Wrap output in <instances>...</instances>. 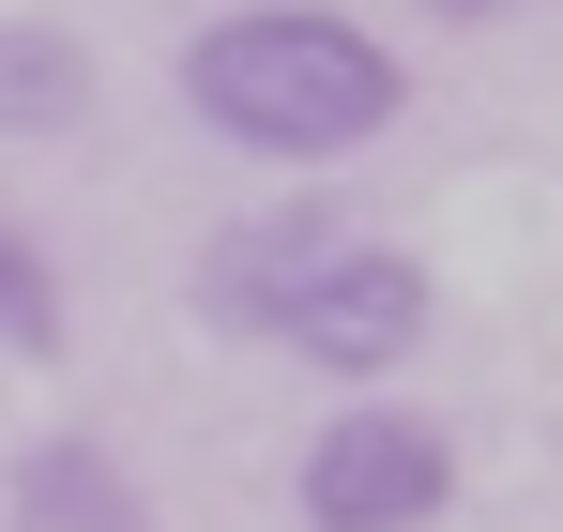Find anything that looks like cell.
<instances>
[{
    "instance_id": "obj_1",
    "label": "cell",
    "mask_w": 563,
    "mask_h": 532,
    "mask_svg": "<svg viewBox=\"0 0 563 532\" xmlns=\"http://www.w3.org/2000/svg\"><path fill=\"white\" fill-rule=\"evenodd\" d=\"M184 107L229 137V153L335 168V153H366L380 122L411 107V77H396V46H380L366 15H320V0H244V15L184 31Z\"/></svg>"
},
{
    "instance_id": "obj_2",
    "label": "cell",
    "mask_w": 563,
    "mask_h": 532,
    "mask_svg": "<svg viewBox=\"0 0 563 532\" xmlns=\"http://www.w3.org/2000/svg\"><path fill=\"white\" fill-rule=\"evenodd\" d=\"M457 502V442L427 426V411H335L320 442H305V532H427Z\"/></svg>"
},
{
    "instance_id": "obj_3",
    "label": "cell",
    "mask_w": 563,
    "mask_h": 532,
    "mask_svg": "<svg viewBox=\"0 0 563 532\" xmlns=\"http://www.w3.org/2000/svg\"><path fill=\"white\" fill-rule=\"evenodd\" d=\"M275 351H305L320 380H380V365L427 351V259H396V244H366V229H335V259L289 289Z\"/></svg>"
},
{
    "instance_id": "obj_4",
    "label": "cell",
    "mask_w": 563,
    "mask_h": 532,
    "mask_svg": "<svg viewBox=\"0 0 563 532\" xmlns=\"http://www.w3.org/2000/svg\"><path fill=\"white\" fill-rule=\"evenodd\" d=\"M335 229H351L335 198H275V213L213 229V244H198V320H213V335H275V320H289V289L335 259Z\"/></svg>"
},
{
    "instance_id": "obj_5",
    "label": "cell",
    "mask_w": 563,
    "mask_h": 532,
    "mask_svg": "<svg viewBox=\"0 0 563 532\" xmlns=\"http://www.w3.org/2000/svg\"><path fill=\"white\" fill-rule=\"evenodd\" d=\"M0 518H15V532H168L137 487H122L107 442H31L15 472H0Z\"/></svg>"
},
{
    "instance_id": "obj_6",
    "label": "cell",
    "mask_w": 563,
    "mask_h": 532,
    "mask_svg": "<svg viewBox=\"0 0 563 532\" xmlns=\"http://www.w3.org/2000/svg\"><path fill=\"white\" fill-rule=\"evenodd\" d=\"M92 122V46L62 15H0V137H77Z\"/></svg>"
},
{
    "instance_id": "obj_7",
    "label": "cell",
    "mask_w": 563,
    "mask_h": 532,
    "mask_svg": "<svg viewBox=\"0 0 563 532\" xmlns=\"http://www.w3.org/2000/svg\"><path fill=\"white\" fill-rule=\"evenodd\" d=\"M0 351H15V365H46V351H62V274L31 259L15 229H0Z\"/></svg>"
},
{
    "instance_id": "obj_8",
    "label": "cell",
    "mask_w": 563,
    "mask_h": 532,
    "mask_svg": "<svg viewBox=\"0 0 563 532\" xmlns=\"http://www.w3.org/2000/svg\"><path fill=\"white\" fill-rule=\"evenodd\" d=\"M427 15H518V0H427Z\"/></svg>"
}]
</instances>
